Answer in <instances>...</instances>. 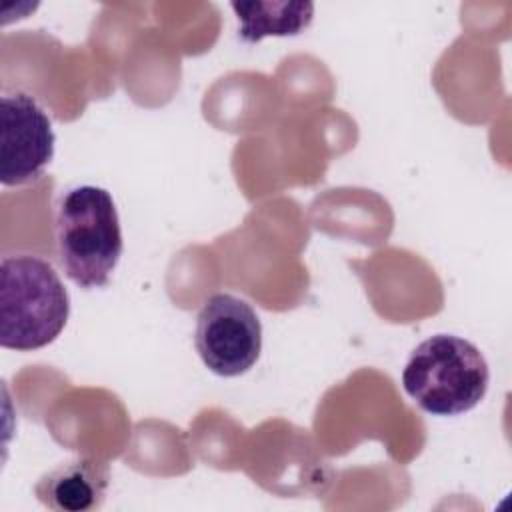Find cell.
Masks as SVG:
<instances>
[{"mask_svg": "<svg viewBox=\"0 0 512 512\" xmlns=\"http://www.w3.org/2000/svg\"><path fill=\"white\" fill-rule=\"evenodd\" d=\"M244 42H260L266 36H296L310 26L314 4L310 2H232Z\"/></svg>", "mask_w": 512, "mask_h": 512, "instance_id": "7", "label": "cell"}, {"mask_svg": "<svg viewBox=\"0 0 512 512\" xmlns=\"http://www.w3.org/2000/svg\"><path fill=\"white\" fill-rule=\"evenodd\" d=\"M194 346L210 372L240 376L260 358V318L246 300L226 292L212 294L198 312Z\"/></svg>", "mask_w": 512, "mask_h": 512, "instance_id": "4", "label": "cell"}, {"mask_svg": "<svg viewBox=\"0 0 512 512\" xmlns=\"http://www.w3.org/2000/svg\"><path fill=\"white\" fill-rule=\"evenodd\" d=\"M56 248L66 276L80 288H102L110 282L124 240L118 210L108 190L76 186L56 208Z\"/></svg>", "mask_w": 512, "mask_h": 512, "instance_id": "2", "label": "cell"}, {"mask_svg": "<svg viewBox=\"0 0 512 512\" xmlns=\"http://www.w3.org/2000/svg\"><path fill=\"white\" fill-rule=\"evenodd\" d=\"M108 486V464L92 456H78L42 474L34 494L56 512H90L104 504Z\"/></svg>", "mask_w": 512, "mask_h": 512, "instance_id": "6", "label": "cell"}, {"mask_svg": "<svg viewBox=\"0 0 512 512\" xmlns=\"http://www.w3.org/2000/svg\"><path fill=\"white\" fill-rule=\"evenodd\" d=\"M56 136L46 110L26 92L0 100V180L22 186L38 178L54 158Z\"/></svg>", "mask_w": 512, "mask_h": 512, "instance_id": "5", "label": "cell"}, {"mask_svg": "<svg viewBox=\"0 0 512 512\" xmlns=\"http://www.w3.org/2000/svg\"><path fill=\"white\" fill-rule=\"evenodd\" d=\"M70 316V296L50 262L32 254L0 262V346L32 352L52 344Z\"/></svg>", "mask_w": 512, "mask_h": 512, "instance_id": "1", "label": "cell"}, {"mask_svg": "<svg viewBox=\"0 0 512 512\" xmlns=\"http://www.w3.org/2000/svg\"><path fill=\"white\" fill-rule=\"evenodd\" d=\"M488 384L490 370L480 348L454 334H434L420 342L402 370L406 394L434 416H458L476 408Z\"/></svg>", "mask_w": 512, "mask_h": 512, "instance_id": "3", "label": "cell"}]
</instances>
